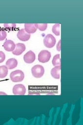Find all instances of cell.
Returning <instances> with one entry per match:
<instances>
[{
    "mask_svg": "<svg viewBox=\"0 0 83 125\" xmlns=\"http://www.w3.org/2000/svg\"><path fill=\"white\" fill-rule=\"evenodd\" d=\"M60 70H61V66H57L51 70L50 73L51 75L55 79H59L60 76Z\"/></svg>",
    "mask_w": 83,
    "mask_h": 125,
    "instance_id": "obj_10",
    "label": "cell"
},
{
    "mask_svg": "<svg viewBox=\"0 0 83 125\" xmlns=\"http://www.w3.org/2000/svg\"><path fill=\"white\" fill-rule=\"evenodd\" d=\"M52 31L56 35V36H59L60 33V24L59 23H56L55 24L52 28Z\"/></svg>",
    "mask_w": 83,
    "mask_h": 125,
    "instance_id": "obj_15",
    "label": "cell"
},
{
    "mask_svg": "<svg viewBox=\"0 0 83 125\" xmlns=\"http://www.w3.org/2000/svg\"><path fill=\"white\" fill-rule=\"evenodd\" d=\"M18 65V61L15 58H12L8 60L6 62V66L9 69H12L16 68Z\"/></svg>",
    "mask_w": 83,
    "mask_h": 125,
    "instance_id": "obj_12",
    "label": "cell"
},
{
    "mask_svg": "<svg viewBox=\"0 0 83 125\" xmlns=\"http://www.w3.org/2000/svg\"><path fill=\"white\" fill-rule=\"evenodd\" d=\"M26 92L25 86L21 84H18L14 85L13 89V93L15 95H25Z\"/></svg>",
    "mask_w": 83,
    "mask_h": 125,
    "instance_id": "obj_5",
    "label": "cell"
},
{
    "mask_svg": "<svg viewBox=\"0 0 83 125\" xmlns=\"http://www.w3.org/2000/svg\"><path fill=\"white\" fill-rule=\"evenodd\" d=\"M2 94H3V95H7V94L4 93V92H0V95H2Z\"/></svg>",
    "mask_w": 83,
    "mask_h": 125,
    "instance_id": "obj_21",
    "label": "cell"
},
{
    "mask_svg": "<svg viewBox=\"0 0 83 125\" xmlns=\"http://www.w3.org/2000/svg\"><path fill=\"white\" fill-rule=\"evenodd\" d=\"M3 25L6 30L9 31L14 30L16 28V23H4Z\"/></svg>",
    "mask_w": 83,
    "mask_h": 125,
    "instance_id": "obj_16",
    "label": "cell"
},
{
    "mask_svg": "<svg viewBox=\"0 0 83 125\" xmlns=\"http://www.w3.org/2000/svg\"><path fill=\"white\" fill-rule=\"evenodd\" d=\"M35 60V54L32 51H29L23 56V60L27 64H31Z\"/></svg>",
    "mask_w": 83,
    "mask_h": 125,
    "instance_id": "obj_6",
    "label": "cell"
},
{
    "mask_svg": "<svg viewBox=\"0 0 83 125\" xmlns=\"http://www.w3.org/2000/svg\"><path fill=\"white\" fill-rule=\"evenodd\" d=\"M31 72L33 77L37 78H39L44 75L45 69L43 66L41 65H36L34 66L31 69Z\"/></svg>",
    "mask_w": 83,
    "mask_h": 125,
    "instance_id": "obj_2",
    "label": "cell"
},
{
    "mask_svg": "<svg viewBox=\"0 0 83 125\" xmlns=\"http://www.w3.org/2000/svg\"><path fill=\"white\" fill-rule=\"evenodd\" d=\"M56 40L51 34H48L44 39V44L47 48H52L55 45Z\"/></svg>",
    "mask_w": 83,
    "mask_h": 125,
    "instance_id": "obj_3",
    "label": "cell"
},
{
    "mask_svg": "<svg viewBox=\"0 0 83 125\" xmlns=\"http://www.w3.org/2000/svg\"><path fill=\"white\" fill-rule=\"evenodd\" d=\"M10 78L14 83H19L24 79L25 73L21 70H16L10 73Z\"/></svg>",
    "mask_w": 83,
    "mask_h": 125,
    "instance_id": "obj_1",
    "label": "cell"
},
{
    "mask_svg": "<svg viewBox=\"0 0 83 125\" xmlns=\"http://www.w3.org/2000/svg\"><path fill=\"white\" fill-rule=\"evenodd\" d=\"M26 47L25 44L19 43L17 44H16V47L15 50L12 52L13 54L15 55H20L26 50Z\"/></svg>",
    "mask_w": 83,
    "mask_h": 125,
    "instance_id": "obj_8",
    "label": "cell"
},
{
    "mask_svg": "<svg viewBox=\"0 0 83 125\" xmlns=\"http://www.w3.org/2000/svg\"><path fill=\"white\" fill-rule=\"evenodd\" d=\"M8 70L6 66L2 65L0 66V78H4L7 76L8 74Z\"/></svg>",
    "mask_w": 83,
    "mask_h": 125,
    "instance_id": "obj_13",
    "label": "cell"
},
{
    "mask_svg": "<svg viewBox=\"0 0 83 125\" xmlns=\"http://www.w3.org/2000/svg\"><path fill=\"white\" fill-rule=\"evenodd\" d=\"M5 54L2 51H0V63H2L5 60Z\"/></svg>",
    "mask_w": 83,
    "mask_h": 125,
    "instance_id": "obj_19",
    "label": "cell"
},
{
    "mask_svg": "<svg viewBox=\"0 0 83 125\" xmlns=\"http://www.w3.org/2000/svg\"><path fill=\"white\" fill-rule=\"evenodd\" d=\"M31 34L27 33L25 29H21L17 33V38L19 40L22 41H28L30 39Z\"/></svg>",
    "mask_w": 83,
    "mask_h": 125,
    "instance_id": "obj_7",
    "label": "cell"
},
{
    "mask_svg": "<svg viewBox=\"0 0 83 125\" xmlns=\"http://www.w3.org/2000/svg\"><path fill=\"white\" fill-rule=\"evenodd\" d=\"M56 48L58 51H61V40H59V42L58 43Z\"/></svg>",
    "mask_w": 83,
    "mask_h": 125,
    "instance_id": "obj_20",
    "label": "cell"
},
{
    "mask_svg": "<svg viewBox=\"0 0 83 125\" xmlns=\"http://www.w3.org/2000/svg\"><path fill=\"white\" fill-rule=\"evenodd\" d=\"M7 36L6 32L4 30L0 29V41H3Z\"/></svg>",
    "mask_w": 83,
    "mask_h": 125,
    "instance_id": "obj_18",
    "label": "cell"
},
{
    "mask_svg": "<svg viewBox=\"0 0 83 125\" xmlns=\"http://www.w3.org/2000/svg\"><path fill=\"white\" fill-rule=\"evenodd\" d=\"M52 64L54 66H60L61 64L60 62V54H56L53 57V59L52 60Z\"/></svg>",
    "mask_w": 83,
    "mask_h": 125,
    "instance_id": "obj_14",
    "label": "cell"
},
{
    "mask_svg": "<svg viewBox=\"0 0 83 125\" xmlns=\"http://www.w3.org/2000/svg\"><path fill=\"white\" fill-rule=\"evenodd\" d=\"M4 49L6 51L8 52H13L15 50L16 44L14 41L10 40H6L3 44Z\"/></svg>",
    "mask_w": 83,
    "mask_h": 125,
    "instance_id": "obj_9",
    "label": "cell"
},
{
    "mask_svg": "<svg viewBox=\"0 0 83 125\" xmlns=\"http://www.w3.org/2000/svg\"><path fill=\"white\" fill-rule=\"evenodd\" d=\"M25 30L27 33L31 34L36 32L37 28L35 26V23H27L25 24Z\"/></svg>",
    "mask_w": 83,
    "mask_h": 125,
    "instance_id": "obj_11",
    "label": "cell"
},
{
    "mask_svg": "<svg viewBox=\"0 0 83 125\" xmlns=\"http://www.w3.org/2000/svg\"><path fill=\"white\" fill-rule=\"evenodd\" d=\"M51 58V53L47 50H42L39 52L38 56V60L42 63L48 62Z\"/></svg>",
    "mask_w": 83,
    "mask_h": 125,
    "instance_id": "obj_4",
    "label": "cell"
},
{
    "mask_svg": "<svg viewBox=\"0 0 83 125\" xmlns=\"http://www.w3.org/2000/svg\"><path fill=\"white\" fill-rule=\"evenodd\" d=\"M35 26L37 29L42 31L46 30L47 28V23H35Z\"/></svg>",
    "mask_w": 83,
    "mask_h": 125,
    "instance_id": "obj_17",
    "label": "cell"
}]
</instances>
